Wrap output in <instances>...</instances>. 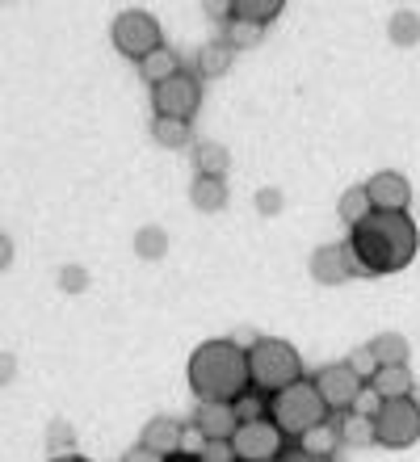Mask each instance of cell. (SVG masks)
Returning <instances> with one entry per match:
<instances>
[{
	"instance_id": "cell-22",
	"label": "cell",
	"mask_w": 420,
	"mask_h": 462,
	"mask_svg": "<svg viewBox=\"0 0 420 462\" xmlns=\"http://www.w3.org/2000/svg\"><path fill=\"white\" fill-rule=\"evenodd\" d=\"M261 34H265L261 25L236 22V17H228V25H223V42H228L236 55H240V51H252V47H257V42H261Z\"/></svg>"
},
{
	"instance_id": "cell-14",
	"label": "cell",
	"mask_w": 420,
	"mask_h": 462,
	"mask_svg": "<svg viewBox=\"0 0 420 462\" xmlns=\"http://www.w3.org/2000/svg\"><path fill=\"white\" fill-rule=\"evenodd\" d=\"M370 391L378 395V403L383 400H404V395H412L416 391V383H412V370L408 365H378L370 378Z\"/></svg>"
},
{
	"instance_id": "cell-4",
	"label": "cell",
	"mask_w": 420,
	"mask_h": 462,
	"mask_svg": "<svg viewBox=\"0 0 420 462\" xmlns=\"http://www.w3.org/2000/svg\"><path fill=\"white\" fill-rule=\"evenodd\" d=\"M248 378L257 391L277 395V391H286L290 383H299L307 374H303L299 349L290 341H282V337H257L248 345Z\"/></svg>"
},
{
	"instance_id": "cell-18",
	"label": "cell",
	"mask_w": 420,
	"mask_h": 462,
	"mask_svg": "<svg viewBox=\"0 0 420 462\" xmlns=\"http://www.w3.org/2000/svg\"><path fill=\"white\" fill-rule=\"evenodd\" d=\"M190 202L198 210H206V215L223 210V207H228V185H223V177H193Z\"/></svg>"
},
{
	"instance_id": "cell-16",
	"label": "cell",
	"mask_w": 420,
	"mask_h": 462,
	"mask_svg": "<svg viewBox=\"0 0 420 462\" xmlns=\"http://www.w3.org/2000/svg\"><path fill=\"white\" fill-rule=\"evenodd\" d=\"M282 0H236V5H228V17H236V22H248V25H269L282 17Z\"/></svg>"
},
{
	"instance_id": "cell-29",
	"label": "cell",
	"mask_w": 420,
	"mask_h": 462,
	"mask_svg": "<svg viewBox=\"0 0 420 462\" xmlns=\"http://www.w3.org/2000/svg\"><path fill=\"white\" fill-rule=\"evenodd\" d=\"M122 462H164V458H156V454H152V450H144V446H135V450L126 454V458H122Z\"/></svg>"
},
{
	"instance_id": "cell-10",
	"label": "cell",
	"mask_w": 420,
	"mask_h": 462,
	"mask_svg": "<svg viewBox=\"0 0 420 462\" xmlns=\"http://www.w3.org/2000/svg\"><path fill=\"white\" fill-rule=\"evenodd\" d=\"M366 198H370V210H387V215H404L412 207V181L404 172H374L366 181Z\"/></svg>"
},
{
	"instance_id": "cell-31",
	"label": "cell",
	"mask_w": 420,
	"mask_h": 462,
	"mask_svg": "<svg viewBox=\"0 0 420 462\" xmlns=\"http://www.w3.org/2000/svg\"><path fill=\"white\" fill-rule=\"evenodd\" d=\"M164 462H202V454H190V450H181V454H168Z\"/></svg>"
},
{
	"instance_id": "cell-15",
	"label": "cell",
	"mask_w": 420,
	"mask_h": 462,
	"mask_svg": "<svg viewBox=\"0 0 420 462\" xmlns=\"http://www.w3.org/2000/svg\"><path fill=\"white\" fill-rule=\"evenodd\" d=\"M231 63H236V51H231L223 38H215V42H206V47L198 51L193 76H198V80H219V76H228Z\"/></svg>"
},
{
	"instance_id": "cell-6",
	"label": "cell",
	"mask_w": 420,
	"mask_h": 462,
	"mask_svg": "<svg viewBox=\"0 0 420 462\" xmlns=\"http://www.w3.org/2000/svg\"><path fill=\"white\" fill-rule=\"evenodd\" d=\"M114 47H118V55H126V60L144 63L152 51L164 47V34H160V22L152 17L147 9H126L114 17Z\"/></svg>"
},
{
	"instance_id": "cell-30",
	"label": "cell",
	"mask_w": 420,
	"mask_h": 462,
	"mask_svg": "<svg viewBox=\"0 0 420 462\" xmlns=\"http://www.w3.org/2000/svg\"><path fill=\"white\" fill-rule=\"evenodd\" d=\"M9 261H13V240L0 236V269H9Z\"/></svg>"
},
{
	"instance_id": "cell-23",
	"label": "cell",
	"mask_w": 420,
	"mask_h": 462,
	"mask_svg": "<svg viewBox=\"0 0 420 462\" xmlns=\"http://www.w3.org/2000/svg\"><path fill=\"white\" fill-rule=\"evenodd\" d=\"M190 122H177V118H156L152 122V139L160 147H190Z\"/></svg>"
},
{
	"instance_id": "cell-2",
	"label": "cell",
	"mask_w": 420,
	"mask_h": 462,
	"mask_svg": "<svg viewBox=\"0 0 420 462\" xmlns=\"http://www.w3.org/2000/svg\"><path fill=\"white\" fill-rule=\"evenodd\" d=\"M190 391L198 403H240L252 391L248 378V349L228 337L202 341L190 353Z\"/></svg>"
},
{
	"instance_id": "cell-32",
	"label": "cell",
	"mask_w": 420,
	"mask_h": 462,
	"mask_svg": "<svg viewBox=\"0 0 420 462\" xmlns=\"http://www.w3.org/2000/svg\"><path fill=\"white\" fill-rule=\"evenodd\" d=\"M5 378H13V357L9 353H0V383H5Z\"/></svg>"
},
{
	"instance_id": "cell-24",
	"label": "cell",
	"mask_w": 420,
	"mask_h": 462,
	"mask_svg": "<svg viewBox=\"0 0 420 462\" xmlns=\"http://www.w3.org/2000/svg\"><path fill=\"white\" fill-rule=\"evenodd\" d=\"M336 210H341V219H345L349 227H358V223L370 215V198H366V185H353V189H345V198L336 202Z\"/></svg>"
},
{
	"instance_id": "cell-5",
	"label": "cell",
	"mask_w": 420,
	"mask_h": 462,
	"mask_svg": "<svg viewBox=\"0 0 420 462\" xmlns=\"http://www.w3.org/2000/svg\"><path fill=\"white\" fill-rule=\"evenodd\" d=\"M416 441H420V400L416 395L378 403V412H374V446L408 450Z\"/></svg>"
},
{
	"instance_id": "cell-3",
	"label": "cell",
	"mask_w": 420,
	"mask_h": 462,
	"mask_svg": "<svg viewBox=\"0 0 420 462\" xmlns=\"http://www.w3.org/2000/svg\"><path fill=\"white\" fill-rule=\"evenodd\" d=\"M265 416L282 429V438L286 441H303L320 433L328 412V403L320 400V391H315L312 378H299V383H290L286 391H277V395H265Z\"/></svg>"
},
{
	"instance_id": "cell-27",
	"label": "cell",
	"mask_w": 420,
	"mask_h": 462,
	"mask_svg": "<svg viewBox=\"0 0 420 462\" xmlns=\"http://www.w3.org/2000/svg\"><path fill=\"white\" fill-rule=\"evenodd\" d=\"M202 462H236V454H231V441H206Z\"/></svg>"
},
{
	"instance_id": "cell-19",
	"label": "cell",
	"mask_w": 420,
	"mask_h": 462,
	"mask_svg": "<svg viewBox=\"0 0 420 462\" xmlns=\"http://www.w3.org/2000/svg\"><path fill=\"white\" fill-rule=\"evenodd\" d=\"M228 164H231V156L223 143H210V139L193 143V177H223Z\"/></svg>"
},
{
	"instance_id": "cell-21",
	"label": "cell",
	"mask_w": 420,
	"mask_h": 462,
	"mask_svg": "<svg viewBox=\"0 0 420 462\" xmlns=\"http://www.w3.org/2000/svg\"><path fill=\"white\" fill-rule=\"evenodd\" d=\"M139 72H144L147 85L156 88V85H164L168 76H177V72H181V60H177V55H173L168 47H160V51H152V55H147L144 63H139Z\"/></svg>"
},
{
	"instance_id": "cell-12",
	"label": "cell",
	"mask_w": 420,
	"mask_h": 462,
	"mask_svg": "<svg viewBox=\"0 0 420 462\" xmlns=\"http://www.w3.org/2000/svg\"><path fill=\"white\" fill-rule=\"evenodd\" d=\"M181 441H185V425H181V420H173V416H152L144 425L139 446L152 450L156 458H168V454H181Z\"/></svg>"
},
{
	"instance_id": "cell-8",
	"label": "cell",
	"mask_w": 420,
	"mask_h": 462,
	"mask_svg": "<svg viewBox=\"0 0 420 462\" xmlns=\"http://www.w3.org/2000/svg\"><path fill=\"white\" fill-rule=\"evenodd\" d=\"M312 383H315V391H320V400L328 403V412H341V416L353 412L361 400V391H366V378L349 362H332V365H324V370H315Z\"/></svg>"
},
{
	"instance_id": "cell-26",
	"label": "cell",
	"mask_w": 420,
	"mask_h": 462,
	"mask_svg": "<svg viewBox=\"0 0 420 462\" xmlns=\"http://www.w3.org/2000/svg\"><path fill=\"white\" fill-rule=\"evenodd\" d=\"M349 365H353V370H358V374L366 378V383H370V378H374V370H378V362H374V357H370V349L349 353Z\"/></svg>"
},
{
	"instance_id": "cell-11",
	"label": "cell",
	"mask_w": 420,
	"mask_h": 462,
	"mask_svg": "<svg viewBox=\"0 0 420 462\" xmlns=\"http://www.w3.org/2000/svg\"><path fill=\"white\" fill-rule=\"evenodd\" d=\"M240 425V403H198L193 408V429L202 433V441H231Z\"/></svg>"
},
{
	"instance_id": "cell-20",
	"label": "cell",
	"mask_w": 420,
	"mask_h": 462,
	"mask_svg": "<svg viewBox=\"0 0 420 462\" xmlns=\"http://www.w3.org/2000/svg\"><path fill=\"white\" fill-rule=\"evenodd\" d=\"M366 349H370V357L378 365H408L412 345H408V337H399V332H383V337H374Z\"/></svg>"
},
{
	"instance_id": "cell-25",
	"label": "cell",
	"mask_w": 420,
	"mask_h": 462,
	"mask_svg": "<svg viewBox=\"0 0 420 462\" xmlns=\"http://www.w3.org/2000/svg\"><path fill=\"white\" fill-rule=\"evenodd\" d=\"M391 38H396V42H416V38H420L416 13H412V9L396 13V17H391Z\"/></svg>"
},
{
	"instance_id": "cell-33",
	"label": "cell",
	"mask_w": 420,
	"mask_h": 462,
	"mask_svg": "<svg viewBox=\"0 0 420 462\" xmlns=\"http://www.w3.org/2000/svg\"><path fill=\"white\" fill-rule=\"evenodd\" d=\"M51 462H89V458H80V454H55Z\"/></svg>"
},
{
	"instance_id": "cell-1",
	"label": "cell",
	"mask_w": 420,
	"mask_h": 462,
	"mask_svg": "<svg viewBox=\"0 0 420 462\" xmlns=\"http://www.w3.org/2000/svg\"><path fill=\"white\" fill-rule=\"evenodd\" d=\"M420 231L412 215H387V210H370L358 227H349V256L361 278H387L399 273L416 261Z\"/></svg>"
},
{
	"instance_id": "cell-13",
	"label": "cell",
	"mask_w": 420,
	"mask_h": 462,
	"mask_svg": "<svg viewBox=\"0 0 420 462\" xmlns=\"http://www.w3.org/2000/svg\"><path fill=\"white\" fill-rule=\"evenodd\" d=\"M312 273H315V282H324V286H336V282L353 278L358 269H353L349 244H324V248H315V256H312Z\"/></svg>"
},
{
	"instance_id": "cell-17",
	"label": "cell",
	"mask_w": 420,
	"mask_h": 462,
	"mask_svg": "<svg viewBox=\"0 0 420 462\" xmlns=\"http://www.w3.org/2000/svg\"><path fill=\"white\" fill-rule=\"evenodd\" d=\"M336 441H341V446H349V450L374 446V416L345 412V416H341V425H336Z\"/></svg>"
},
{
	"instance_id": "cell-28",
	"label": "cell",
	"mask_w": 420,
	"mask_h": 462,
	"mask_svg": "<svg viewBox=\"0 0 420 462\" xmlns=\"http://www.w3.org/2000/svg\"><path fill=\"white\" fill-rule=\"evenodd\" d=\"M277 462H332L324 450H286Z\"/></svg>"
},
{
	"instance_id": "cell-9",
	"label": "cell",
	"mask_w": 420,
	"mask_h": 462,
	"mask_svg": "<svg viewBox=\"0 0 420 462\" xmlns=\"http://www.w3.org/2000/svg\"><path fill=\"white\" fill-rule=\"evenodd\" d=\"M202 106V80L193 72H177L168 76L164 85L152 88V110L156 118H177V122H190Z\"/></svg>"
},
{
	"instance_id": "cell-7",
	"label": "cell",
	"mask_w": 420,
	"mask_h": 462,
	"mask_svg": "<svg viewBox=\"0 0 420 462\" xmlns=\"http://www.w3.org/2000/svg\"><path fill=\"white\" fill-rule=\"evenodd\" d=\"M231 454L236 462H277L286 454V438L269 416H244V425L231 438Z\"/></svg>"
}]
</instances>
